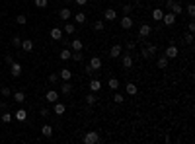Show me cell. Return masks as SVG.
Returning a JSON list of instances; mask_svg holds the SVG:
<instances>
[{"label": "cell", "mask_w": 195, "mask_h": 144, "mask_svg": "<svg viewBox=\"0 0 195 144\" xmlns=\"http://www.w3.org/2000/svg\"><path fill=\"white\" fill-rule=\"evenodd\" d=\"M150 35V25H141V29H139V37L141 39H144V37H148Z\"/></svg>", "instance_id": "13"}, {"label": "cell", "mask_w": 195, "mask_h": 144, "mask_svg": "<svg viewBox=\"0 0 195 144\" xmlns=\"http://www.w3.org/2000/svg\"><path fill=\"white\" fill-rule=\"evenodd\" d=\"M103 28H105L103 22H94V29H96V31H102Z\"/></svg>", "instance_id": "38"}, {"label": "cell", "mask_w": 195, "mask_h": 144, "mask_svg": "<svg viewBox=\"0 0 195 144\" xmlns=\"http://www.w3.org/2000/svg\"><path fill=\"white\" fill-rule=\"evenodd\" d=\"M121 53H123V51H121V45H113L111 49H109V57H111V58H119Z\"/></svg>", "instance_id": "8"}, {"label": "cell", "mask_w": 195, "mask_h": 144, "mask_svg": "<svg viewBox=\"0 0 195 144\" xmlns=\"http://www.w3.org/2000/svg\"><path fill=\"white\" fill-rule=\"evenodd\" d=\"M47 4H49V0H35V6L37 8H47Z\"/></svg>", "instance_id": "35"}, {"label": "cell", "mask_w": 195, "mask_h": 144, "mask_svg": "<svg viewBox=\"0 0 195 144\" xmlns=\"http://www.w3.org/2000/svg\"><path fill=\"white\" fill-rule=\"evenodd\" d=\"M164 57L170 61V58H176L178 57V47L176 45H170V47H166V53H164Z\"/></svg>", "instance_id": "5"}, {"label": "cell", "mask_w": 195, "mask_h": 144, "mask_svg": "<svg viewBox=\"0 0 195 144\" xmlns=\"http://www.w3.org/2000/svg\"><path fill=\"white\" fill-rule=\"evenodd\" d=\"M141 55H143V58H150V57H152L150 53H148V49H146V47L143 49V53H141Z\"/></svg>", "instance_id": "44"}, {"label": "cell", "mask_w": 195, "mask_h": 144, "mask_svg": "<svg viewBox=\"0 0 195 144\" xmlns=\"http://www.w3.org/2000/svg\"><path fill=\"white\" fill-rule=\"evenodd\" d=\"M0 88H2V82H0Z\"/></svg>", "instance_id": "53"}, {"label": "cell", "mask_w": 195, "mask_h": 144, "mask_svg": "<svg viewBox=\"0 0 195 144\" xmlns=\"http://www.w3.org/2000/svg\"><path fill=\"white\" fill-rule=\"evenodd\" d=\"M10 74H12V78H20V74H22V65L14 61L12 65H10Z\"/></svg>", "instance_id": "3"}, {"label": "cell", "mask_w": 195, "mask_h": 144, "mask_svg": "<svg viewBox=\"0 0 195 144\" xmlns=\"http://www.w3.org/2000/svg\"><path fill=\"white\" fill-rule=\"evenodd\" d=\"M86 101H88V105H94V103H96V101H98L96 92H90V94H88V95H86Z\"/></svg>", "instance_id": "26"}, {"label": "cell", "mask_w": 195, "mask_h": 144, "mask_svg": "<svg viewBox=\"0 0 195 144\" xmlns=\"http://www.w3.org/2000/svg\"><path fill=\"white\" fill-rule=\"evenodd\" d=\"M99 88H102V82L99 80H90V92H99Z\"/></svg>", "instance_id": "16"}, {"label": "cell", "mask_w": 195, "mask_h": 144, "mask_svg": "<svg viewBox=\"0 0 195 144\" xmlns=\"http://www.w3.org/2000/svg\"><path fill=\"white\" fill-rule=\"evenodd\" d=\"M74 2L78 4V6H86V4H88V0H74Z\"/></svg>", "instance_id": "48"}, {"label": "cell", "mask_w": 195, "mask_h": 144, "mask_svg": "<svg viewBox=\"0 0 195 144\" xmlns=\"http://www.w3.org/2000/svg\"><path fill=\"white\" fill-rule=\"evenodd\" d=\"M146 49H148V53H150V55H154V53H156V45H148Z\"/></svg>", "instance_id": "45"}, {"label": "cell", "mask_w": 195, "mask_h": 144, "mask_svg": "<svg viewBox=\"0 0 195 144\" xmlns=\"http://www.w3.org/2000/svg\"><path fill=\"white\" fill-rule=\"evenodd\" d=\"M70 58H72V61H76V62H80L82 58H84V55H82V51H72Z\"/></svg>", "instance_id": "24"}, {"label": "cell", "mask_w": 195, "mask_h": 144, "mask_svg": "<svg viewBox=\"0 0 195 144\" xmlns=\"http://www.w3.org/2000/svg\"><path fill=\"white\" fill-rule=\"evenodd\" d=\"M88 66L96 72L98 68H102V58H99V57H92V58H90V65H88Z\"/></svg>", "instance_id": "6"}, {"label": "cell", "mask_w": 195, "mask_h": 144, "mask_svg": "<svg viewBox=\"0 0 195 144\" xmlns=\"http://www.w3.org/2000/svg\"><path fill=\"white\" fill-rule=\"evenodd\" d=\"M14 101H16V103H24V101H25V94L24 92H16L14 94Z\"/></svg>", "instance_id": "21"}, {"label": "cell", "mask_w": 195, "mask_h": 144, "mask_svg": "<svg viewBox=\"0 0 195 144\" xmlns=\"http://www.w3.org/2000/svg\"><path fill=\"white\" fill-rule=\"evenodd\" d=\"M135 2H141V0H135Z\"/></svg>", "instance_id": "54"}, {"label": "cell", "mask_w": 195, "mask_h": 144, "mask_svg": "<svg viewBox=\"0 0 195 144\" xmlns=\"http://www.w3.org/2000/svg\"><path fill=\"white\" fill-rule=\"evenodd\" d=\"M65 111H66V107H65V105H62V103H59V101H55V113H57V115H62Z\"/></svg>", "instance_id": "23"}, {"label": "cell", "mask_w": 195, "mask_h": 144, "mask_svg": "<svg viewBox=\"0 0 195 144\" xmlns=\"http://www.w3.org/2000/svg\"><path fill=\"white\" fill-rule=\"evenodd\" d=\"M70 47H72V51H82L84 45H82L80 39H72V41H70Z\"/></svg>", "instance_id": "18"}, {"label": "cell", "mask_w": 195, "mask_h": 144, "mask_svg": "<svg viewBox=\"0 0 195 144\" xmlns=\"http://www.w3.org/2000/svg\"><path fill=\"white\" fill-rule=\"evenodd\" d=\"M74 22H76V24H84V22H86V14H84V12H78V14L74 16Z\"/></svg>", "instance_id": "29"}, {"label": "cell", "mask_w": 195, "mask_h": 144, "mask_svg": "<svg viewBox=\"0 0 195 144\" xmlns=\"http://www.w3.org/2000/svg\"><path fill=\"white\" fill-rule=\"evenodd\" d=\"M187 29H189V33H193V29H195V24H193V22H189V24H187Z\"/></svg>", "instance_id": "47"}, {"label": "cell", "mask_w": 195, "mask_h": 144, "mask_svg": "<svg viewBox=\"0 0 195 144\" xmlns=\"http://www.w3.org/2000/svg\"><path fill=\"white\" fill-rule=\"evenodd\" d=\"M183 39H186V43H189V45H191V43H193V35H191V33H187V35H183Z\"/></svg>", "instance_id": "43"}, {"label": "cell", "mask_w": 195, "mask_h": 144, "mask_svg": "<svg viewBox=\"0 0 195 144\" xmlns=\"http://www.w3.org/2000/svg\"><path fill=\"white\" fill-rule=\"evenodd\" d=\"M65 2H66V4H68V2H72V0H65Z\"/></svg>", "instance_id": "52"}, {"label": "cell", "mask_w": 195, "mask_h": 144, "mask_svg": "<svg viewBox=\"0 0 195 144\" xmlns=\"http://www.w3.org/2000/svg\"><path fill=\"white\" fill-rule=\"evenodd\" d=\"M49 82H51V84L59 82V74H51V76H49Z\"/></svg>", "instance_id": "42"}, {"label": "cell", "mask_w": 195, "mask_h": 144, "mask_svg": "<svg viewBox=\"0 0 195 144\" xmlns=\"http://www.w3.org/2000/svg\"><path fill=\"white\" fill-rule=\"evenodd\" d=\"M103 16H105V20H107V22H113V20L117 18V12H115L113 8H107V10L103 12Z\"/></svg>", "instance_id": "11"}, {"label": "cell", "mask_w": 195, "mask_h": 144, "mask_svg": "<svg viewBox=\"0 0 195 144\" xmlns=\"http://www.w3.org/2000/svg\"><path fill=\"white\" fill-rule=\"evenodd\" d=\"M0 94H2L4 98H10V95H12V90L6 88V86H2V88H0Z\"/></svg>", "instance_id": "33"}, {"label": "cell", "mask_w": 195, "mask_h": 144, "mask_svg": "<svg viewBox=\"0 0 195 144\" xmlns=\"http://www.w3.org/2000/svg\"><path fill=\"white\" fill-rule=\"evenodd\" d=\"M127 49H129V51L135 49V41H127Z\"/></svg>", "instance_id": "46"}, {"label": "cell", "mask_w": 195, "mask_h": 144, "mask_svg": "<svg viewBox=\"0 0 195 144\" xmlns=\"http://www.w3.org/2000/svg\"><path fill=\"white\" fill-rule=\"evenodd\" d=\"M41 132H43L45 138H51L53 136V127L51 125H43V127H41Z\"/></svg>", "instance_id": "15"}, {"label": "cell", "mask_w": 195, "mask_h": 144, "mask_svg": "<svg viewBox=\"0 0 195 144\" xmlns=\"http://www.w3.org/2000/svg\"><path fill=\"white\" fill-rule=\"evenodd\" d=\"M121 28H123V29H131V28H133V20H131V16H123V18H121Z\"/></svg>", "instance_id": "7"}, {"label": "cell", "mask_w": 195, "mask_h": 144, "mask_svg": "<svg viewBox=\"0 0 195 144\" xmlns=\"http://www.w3.org/2000/svg\"><path fill=\"white\" fill-rule=\"evenodd\" d=\"M16 24H20V25H24V24H28V18H25L24 14H20V16H16Z\"/></svg>", "instance_id": "31"}, {"label": "cell", "mask_w": 195, "mask_h": 144, "mask_svg": "<svg viewBox=\"0 0 195 144\" xmlns=\"http://www.w3.org/2000/svg\"><path fill=\"white\" fill-rule=\"evenodd\" d=\"M45 99H47V101H51V103H55V101L59 99V94H57L55 90H49V92L45 94Z\"/></svg>", "instance_id": "12"}, {"label": "cell", "mask_w": 195, "mask_h": 144, "mask_svg": "<svg viewBox=\"0 0 195 144\" xmlns=\"http://www.w3.org/2000/svg\"><path fill=\"white\" fill-rule=\"evenodd\" d=\"M61 92L65 94V95H68V94L72 92V84H68V82H65V84H62V86H61Z\"/></svg>", "instance_id": "25"}, {"label": "cell", "mask_w": 195, "mask_h": 144, "mask_svg": "<svg viewBox=\"0 0 195 144\" xmlns=\"http://www.w3.org/2000/svg\"><path fill=\"white\" fill-rule=\"evenodd\" d=\"M158 68H168V58L166 57L158 58Z\"/></svg>", "instance_id": "32"}, {"label": "cell", "mask_w": 195, "mask_h": 144, "mask_svg": "<svg viewBox=\"0 0 195 144\" xmlns=\"http://www.w3.org/2000/svg\"><path fill=\"white\" fill-rule=\"evenodd\" d=\"M113 101H115V103H123V101H125V98H123L121 94H115V95H113Z\"/></svg>", "instance_id": "40"}, {"label": "cell", "mask_w": 195, "mask_h": 144, "mask_svg": "<svg viewBox=\"0 0 195 144\" xmlns=\"http://www.w3.org/2000/svg\"><path fill=\"white\" fill-rule=\"evenodd\" d=\"M107 86L111 88V90H119V80H117V78H109Z\"/></svg>", "instance_id": "30"}, {"label": "cell", "mask_w": 195, "mask_h": 144, "mask_svg": "<svg viewBox=\"0 0 195 144\" xmlns=\"http://www.w3.org/2000/svg\"><path fill=\"white\" fill-rule=\"evenodd\" d=\"M0 119H2V123H10L12 121V113H6V111H4V113L0 115Z\"/></svg>", "instance_id": "34"}, {"label": "cell", "mask_w": 195, "mask_h": 144, "mask_svg": "<svg viewBox=\"0 0 195 144\" xmlns=\"http://www.w3.org/2000/svg\"><path fill=\"white\" fill-rule=\"evenodd\" d=\"M166 6H168V10H170V12H174L176 16L183 12V6H182L180 2H176V0H168V2H166Z\"/></svg>", "instance_id": "1"}, {"label": "cell", "mask_w": 195, "mask_h": 144, "mask_svg": "<svg viewBox=\"0 0 195 144\" xmlns=\"http://www.w3.org/2000/svg\"><path fill=\"white\" fill-rule=\"evenodd\" d=\"M14 117H16L18 121H25V119H28V111H25V109H18Z\"/></svg>", "instance_id": "17"}, {"label": "cell", "mask_w": 195, "mask_h": 144, "mask_svg": "<svg viewBox=\"0 0 195 144\" xmlns=\"http://www.w3.org/2000/svg\"><path fill=\"white\" fill-rule=\"evenodd\" d=\"M70 55H72V51H68V49H62V51L59 53L61 61H68V58H70Z\"/></svg>", "instance_id": "27"}, {"label": "cell", "mask_w": 195, "mask_h": 144, "mask_svg": "<svg viewBox=\"0 0 195 144\" xmlns=\"http://www.w3.org/2000/svg\"><path fill=\"white\" fill-rule=\"evenodd\" d=\"M61 78L65 80V82H68V80L72 78V72L68 70V68H62V70H61Z\"/></svg>", "instance_id": "22"}, {"label": "cell", "mask_w": 195, "mask_h": 144, "mask_svg": "<svg viewBox=\"0 0 195 144\" xmlns=\"http://www.w3.org/2000/svg\"><path fill=\"white\" fill-rule=\"evenodd\" d=\"M162 22H164L166 25H174V24H176V14L168 10V12H166L164 16H162Z\"/></svg>", "instance_id": "4"}, {"label": "cell", "mask_w": 195, "mask_h": 144, "mask_svg": "<svg viewBox=\"0 0 195 144\" xmlns=\"http://www.w3.org/2000/svg\"><path fill=\"white\" fill-rule=\"evenodd\" d=\"M6 62H8V65H12V62H14V57H12V55H6Z\"/></svg>", "instance_id": "51"}, {"label": "cell", "mask_w": 195, "mask_h": 144, "mask_svg": "<svg viewBox=\"0 0 195 144\" xmlns=\"http://www.w3.org/2000/svg\"><path fill=\"white\" fill-rule=\"evenodd\" d=\"M12 45H14V47H20V45H22V39H20L18 35H14V37H12Z\"/></svg>", "instance_id": "41"}, {"label": "cell", "mask_w": 195, "mask_h": 144, "mask_svg": "<svg viewBox=\"0 0 195 144\" xmlns=\"http://www.w3.org/2000/svg\"><path fill=\"white\" fill-rule=\"evenodd\" d=\"M121 65H123V68H131V66H133V57H131V55H123V57H121Z\"/></svg>", "instance_id": "9"}, {"label": "cell", "mask_w": 195, "mask_h": 144, "mask_svg": "<svg viewBox=\"0 0 195 144\" xmlns=\"http://www.w3.org/2000/svg\"><path fill=\"white\" fill-rule=\"evenodd\" d=\"M65 31H66L68 35H72V33H74V25H72V24H66V25H65Z\"/></svg>", "instance_id": "39"}, {"label": "cell", "mask_w": 195, "mask_h": 144, "mask_svg": "<svg viewBox=\"0 0 195 144\" xmlns=\"http://www.w3.org/2000/svg\"><path fill=\"white\" fill-rule=\"evenodd\" d=\"M162 16H164V12H162V10H160V8H156V10H154V12H152V18H154V20H156V22H162Z\"/></svg>", "instance_id": "28"}, {"label": "cell", "mask_w": 195, "mask_h": 144, "mask_svg": "<svg viewBox=\"0 0 195 144\" xmlns=\"http://www.w3.org/2000/svg\"><path fill=\"white\" fill-rule=\"evenodd\" d=\"M51 39L61 41V39H62V31H61L59 28H53V29H51Z\"/></svg>", "instance_id": "14"}, {"label": "cell", "mask_w": 195, "mask_h": 144, "mask_svg": "<svg viewBox=\"0 0 195 144\" xmlns=\"http://www.w3.org/2000/svg\"><path fill=\"white\" fill-rule=\"evenodd\" d=\"M84 72H86V74H88V76H92V74H94V70H92V68H90V66H86V68H84Z\"/></svg>", "instance_id": "49"}, {"label": "cell", "mask_w": 195, "mask_h": 144, "mask_svg": "<svg viewBox=\"0 0 195 144\" xmlns=\"http://www.w3.org/2000/svg\"><path fill=\"white\" fill-rule=\"evenodd\" d=\"M125 90H127V94H129V95H137V84L129 82L127 86H125Z\"/></svg>", "instance_id": "20"}, {"label": "cell", "mask_w": 195, "mask_h": 144, "mask_svg": "<svg viewBox=\"0 0 195 144\" xmlns=\"http://www.w3.org/2000/svg\"><path fill=\"white\" fill-rule=\"evenodd\" d=\"M84 142H86V144H98V142H99V135H98L96 131L86 132V136H84Z\"/></svg>", "instance_id": "2"}, {"label": "cell", "mask_w": 195, "mask_h": 144, "mask_svg": "<svg viewBox=\"0 0 195 144\" xmlns=\"http://www.w3.org/2000/svg\"><path fill=\"white\" fill-rule=\"evenodd\" d=\"M39 115H43V117H49V109H41V111H39Z\"/></svg>", "instance_id": "50"}, {"label": "cell", "mask_w": 195, "mask_h": 144, "mask_svg": "<svg viewBox=\"0 0 195 144\" xmlns=\"http://www.w3.org/2000/svg\"><path fill=\"white\" fill-rule=\"evenodd\" d=\"M20 47H22L25 53H31V51H33V41H31V39H24Z\"/></svg>", "instance_id": "10"}, {"label": "cell", "mask_w": 195, "mask_h": 144, "mask_svg": "<svg viewBox=\"0 0 195 144\" xmlns=\"http://www.w3.org/2000/svg\"><path fill=\"white\" fill-rule=\"evenodd\" d=\"M121 8H123V12H125V16H129L131 12H133V6H131V4H123V6H121Z\"/></svg>", "instance_id": "37"}, {"label": "cell", "mask_w": 195, "mask_h": 144, "mask_svg": "<svg viewBox=\"0 0 195 144\" xmlns=\"http://www.w3.org/2000/svg\"><path fill=\"white\" fill-rule=\"evenodd\" d=\"M187 14L191 16V18L195 16V4H193V2H189V4H187Z\"/></svg>", "instance_id": "36"}, {"label": "cell", "mask_w": 195, "mask_h": 144, "mask_svg": "<svg viewBox=\"0 0 195 144\" xmlns=\"http://www.w3.org/2000/svg\"><path fill=\"white\" fill-rule=\"evenodd\" d=\"M70 16H72V14H70V10H68V8H61V10H59V18H61V20H68Z\"/></svg>", "instance_id": "19"}]
</instances>
